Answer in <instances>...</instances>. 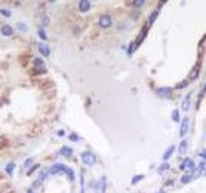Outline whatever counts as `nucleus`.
<instances>
[{
  "label": "nucleus",
  "mask_w": 206,
  "mask_h": 193,
  "mask_svg": "<svg viewBox=\"0 0 206 193\" xmlns=\"http://www.w3.org/2000/svg\"><path fill=\"white\" fill-rule=\"evenodd\" d=\"M82 160L85 165H95L96 163V156L90 152H83L82 153Z\"/></svg>",
  "instance_id": "f257e3e1"
},
{
  "label": "nucleus",
  "mask_w": 206,
  "mask_h": 193,
  "mask_svg": "<svg viewBox=\"0 0 206 193\" xmlns=\"http://www.w3.org/2000/svg\"><path fill=\"white\" fill-rule=\"evenodd\" d=\"M98 24H99L101 28H108V27L111 25V17H110V15H101Z\"/></svg>",
  "instance_id": "f03ea898"
},
{
  "label": "nucleus",
  "mask_w": 206,
  "mask_h": 193,
  "mask_svg": "<svg viewBox=\"0 0 206 193\" xmlns=\"http://www.w3.org/2000/svg\"><path fill=\"white\" fill-rule=\"evenodd\" d=\"M107 178L106 177H101L99 178V181L96 183V186H95V190H96V193H106V187H107Z\"/></svg>",
  "instance_id": "7ed1b4c3"
},
{
  "label": "nucleus",
  "mask_w": 206,
  "mask_h": 193,
  "mask_svg": "<svg viewBox=\"0 0 206 193\" xmlns=\"http://www.w3.org/2000/svg\"><path fill=\"white\" fill-rule=\"evenodd\" d=\"M65 165L64 163H55V165H52L48 171H49V174H52V175H55V174H59V172H64L65 171Z\"/></svg>",
  "instance_id": "20e7f679"
},
{
  "label": "nucleus",
  "mask_w": 206,
  "mask_h": 193,
  "mask_svg": "<svg viewBox=\"0 0 206 193\" xmlns=\"http://www.w3.org/2000/svg\"><path fill=\"white\" fill-rule=\"evenodd\" d=\"M33 64H34V68H36V71H39V73H46L45 61H43L42 58H36Z\"/></svg>",
  "instance_id": "39448f33"
},
{
  "label": "nucleus",
  "mask_w": 206,
  "mask_h": 193,
  "mask_svg": "<svg viewBox=\"0 0 206 193\" xmlns=\"http://www.w3.org/2000/svg\"><path fill=\"white\" fill-rule=\"evenodd\" d=\"M179 168H181V169H185V168H190V171H193V169L196 168V163L193 162V159H184V160L181 162V165H179Z\"/></svg>",
  "instance_id": "423d86ee"
},
{
  "label": "nucleus",
  "mask_w": 206,
  "mask_h": 193,
  "mask_svg": "<svg viewBox=\"0 0 206 193\" xmlns=\"http://www.w3.org/2000/svg\"><path fill=\"white\" fill-rule=\"evenodd\" d=\"M190 103H191V92H188V94L184 96V100H182V106H181L182 112H187V110L190 109Z\"/></svg>",
  "instance_id": "0eeeda50"
},
{
  "label": "nucleus",
  "mask_w": 206,
  "mask_h": 193,
  "mask_svg": "<svg viewBox=\"0 0 206 193\" xmlns=\"http://www.w3.org/2000/svg\"><path fill=\"white\" fill-rule=\"evenodd\" d=\"M190 120H188V118H184L182 119V123H181V128H179V135L181 137H184L185 134H187V131H188V126H190V123H188Z\"/></svg>",
  "instance_id": "6e6552de"
},
{
  "label": "nucleus",
  "mask_w": 206,
  "mask_h": 193,
  "mask_svg": "<svg viewBox=\"0 0 206 193\" xmlns=\"http://www.w3.org/2000/svg\"><path fill=\"white\" fill-rule=\"evenodd\" d=\"M89 9H90V2H87V0H82L79 3V11L80 12H87Z\"/></svg>",
  "instance_id": "1a4fd4ad"
},
{
  "label": "nucleus",
  "mask_w": 206,
  "mask_h": 193,
  "mask_svg": "<svg viewBox=\"0 0 206 193\" xmlns=\"http://www.w3.org/2000/svg\"><path fill=\"white\" fill-rule=\"evenodd\" d=\"M39 51H40V54H42L43 57L51 55V49H49V46L45 45V43H39Z\"/></svg>",
  "instance_id": "9d476101"
},
{
  "label": "nucleus",
  "mask_w": 206,
  "mask_h": 193,
  "mask_svg": "<svg viewBox=\"0 0 206 193\" xmlns=\"http://www.w3.org/2000/svg\"><path fill=\"white\" fill-rule=\"evenodd\" d=\"M171 92H172L171 88H159L157 89V95L159 96H171Z\"/></svg>",
  "instance_id": "9b49d317"
},
{
  "label": "nucleus",
  "mask_w": 206,
  "mask_h": 193,
  "mask_svg": "<svg viewBox=\"0 0 206 193\" xmlns=\"http://www.w3.org/2000/svg\"><path fill=\"white\" fill-rule=\"evenodd\" d=\"M48 174H49V171H48V169H43V171L40 172V175L37 177V180H36L34 186H40V184H42V181H43V180L48 177Z\"/></svg>",
  "instance_id": "f8f14e48"
},
{
  "label": "nucleus",
  "mask_w": 206,
  "mask_h": 193,
  "mask_svg": "<svg viewBox=\"0 0 206 193\" xmlns=\"http://www.w3.org/2000/svg\"><path fill=\"white\" fill-rule=\"evenodd\" d=\"M147 31H148V28H144V30H142V31L140 33V36L137 37V43L134 45V48H137L138 45H141V42H142V39H144V37L147 36Z\"/></svg>",
  "instance_id": "ddd939ff"
},
{
  "label": "nucleus",
  "mask_w": 206,
  "mask_h": 193,
  "mask_svg": "<svg viewBox=\"0 0 206 193\" xmlns=\"http://www.w3.org/2000/svg\"><path fill=\"white\" fill-rule=\"evenodd\" d=\"M59 153H61L62 156H65V157H70V156L73 155V149H71V147H67V146H64V147L59 150Z\"/></svg>",
  "instance_id": "4468645a"
},
{
  "label": "nucleus",
  "mask_w": 206,
  "mask_h": 193,
  "mask_svg": "<svg viewBox=\"0 0 206 193\" xmlns=\"http://www.w3.org/2000/svg\"><path fill=\"white\" fill-rule=\"evenodd\" d=\"M2 34L3 36H12L14 34V28L11 25H3L2 27Z\"/></svg>",
  "instance_id": "2eb2a0df"
},
{
  "label": "nucleus",
  "mask_w": 206,
  "mask_h": 193,
  "mask_svg": "<svg viewBox=\"0 0 206 193\" xmlns=\"http://www.w3.org/2000/svg\"><path fill=\"white\" fill-rule=\"evenodd\" d=\"M199 70H200V64H196V67H194V70H191V73H190L188 79H190V80L196 79V77H197V74H199Z\"/></svg>",
  "instance_id": "dca6fc26"
},
{
  "label": "nucleus",
  "mask_w": 206,
  "mask_h": 193,
  "mask_svg": "<svg viewBox=\"0 0 206 193\" xmlns=\"http://www.w3.org/2000/svg\"><path fill=\"white\" fill-rule=\"evenodd\" d=\"M173 150H175V147H173V146H171V147H169V149H168V150L165 152V155H163V160H165V162H166V160H168V159H169V157L172 156Z\"/></svg>",
  "instance_id": "f3484780"
},
{
  "label": "nucleus",
  "mask_w": 206,
  "mask_h": 193,
  "mask_svg": "<svg viewBox=\"0 0 206 193\" xmlns=\"http://www.w3.org/2000/svg\"><path fill=\"white\" fill-rule=\"evenodd\" d=\"M14 169H15V162H9L6 165V174L8 175H12L14 174Z\"/></svg>",
  "instance_id": "a211bd4d"
},
{
  "label": "nucleus",
  "mask_w": 206,
  "mask_h": 193,
  "mask_svg": "<svg viewBox=\"0 0 206 193\" xmlns=\"http://www.w3.org/2000/svg\"><path fill=\"white\" fill-rule=\"evenodd\" d=\"M64 172L67 174V177H68V180H70V181H74V171H73L71 168H68V166H67Z\"/></svg>",
  "instance_id": "6ab92c4d"
},
{
  "label": "nucleus",
  "mask_w": 206,
  "mask_h": 193,
  "mask_svg": "<svg viewBox=\"0 0 206 193\" xmlns=\"http://www.w3.org/2000/svg\"><path fill=\"white\" fill-rule=\"evenodd\" d=\"M178 150H179V153H181V155H184V153L187 152V141H181V144H179Z\"/></svg>",
  "instance_id": "aec40b11"
},
{
  "label": "nucleus",
  "mask_w": 206,
  "mask_h": 193,
  "mask_svg": "<svg viewBox=\"0 0 206 193\" xmlns=\"http://www.w3.org/2000/svg\"><path fill=\"white\" fill-rule=\"evenodd\" d=\"M166 169H169V165H168V163L165 162L163 165H160V166L157 168V172H159V174H163V172H165Z\"/></svg>",
  "instance_id": "412c9836"
},
{
  "label": "nucleus",
  "mask_w": 206,
  "mask_h": 193,
  "mask_svg": "<svg viewBox=\"0 0 206 193\" xmlns=\"http://www.w3.org/2000/svg\"><path fill=\"white\" fill-rule=\"evenodd\" d=\"M157 14H159V12H157V11H154V12L150 15V18H148V24H150V25H151V24L154 22V20L157 18Z\"/></svg>",
  "instance_id": "4be33fe9"
},
{
  "label": "nucleus",
  "mask_w": 206,
  "mask_h": 193,
  "mask_svg": "<svg viewBox=\"0 0 206 193\" xmlns=\"http://www.w3.org/2000/svg\"><path fill=\"white\" fill-rule=\"evenodd\" d=\"M37 34H39V37H40L42 40H46V33H45L43 28H39V30H37Z\"/></svg>",
  "instance_id": "5701e85b"
},
{
  "label": "nucleus",
  "mask_w": 206,
  "mask_h": 193,
  "mask_svg": "<svg viewBox=\"0 0 206 193\" xmlns=\"http://www.w3.org/2000/svg\"><path fill=\"white\" fill-rule=\"evenodd\" d=\"M191 178H193V174H187V175H184V177L181 178V183H184V184H185V183H188Z\"/></svg>",
  "instance_id": "b1692460"
},
{
  "label": "nucleus",
  "mask_w": 206,
  "mask_h": 193,
  "mask_svg": "<svg viewBox=\"0 0 206 193\" xmlns=\"http://www.w3.org/2000/svg\"><path fill=\"white\" fill-rule=\"evenodd\" d=\"M80 186H82V192L80 193H85V175H83V172L80 174Z\"/></svg>",
  "instance_id": "393cba45"
},
{
  "label": "nucleus",
  "mask_w": 206,
  "mask_h": 193,
  "mask_svg": "<svg viewBox=\"0 0 206 193\" xmlns=\"http://www.w3.org/2000/svg\"><path fill=\"white\" fill-rule=\"evenodd\" d=\"M0 14H2L5 18H9L11 17V11H8V9H0Z\"/></svg>",
  "instance_id": "a878e982"
},
{
  "label": "nucleus",
  "mask_w": 206,
  "mask_h": 193,
  "mask_svg": "<svg viewBox=\"0 0 206 193\" xmlns=\"http://www.w3.org/2000/svg\"><path fill=\"white\" fill-rule=\"evenodd\" d=\"M17 27L20 28V31H27V25H25L24 22H18V24H17Z\"/></svg>",
  "instance_id": "bb28decb"
},
{
  "label": "nucleus",
  "mask_w": 206,
  "mask_h": 193,
  "mask_svg": "<svg viewBox=\"0 0 206 193\" xmlns=\"http://www.w3.org/2000/svg\"><path fill=\"white\" fill-rule=\"evenodd\" d=\"M172 119H173L175 122H179V115H178V110H173V112H172Z\"/></svg>",
  "instance_id": "cd10ccee"
},
{
  "label": "nucleus",
  "mask_w": 206,
  "mask_h": 193,
  "mask_svg": "<svg viewBox=\"0 0 206 193\" xmlns=\"http://www.w3.org/2000/svg\"><path fill=\"white\" fill-rule=\"evenodd\" d=\"M142 178H144V175H137V177H134V178H132V184H137V183L141 181Z\"/></svg>",
  "instance_id": "c85d7f7f"
},
{
  "label": "nucleus",
  "mask_w": 206,
  "mask_h": 193,
  "mask_svg": "<svg viewBox=\"0 0 206 193\" xmlns=\"http://www.w3.org/2000/svg\"><path fill=\"white\" fill-rule=\"evenodd\" d=\"M187 83H188V80H182L181 83H178V85H176V89H182L184 86H187Z\"/></svg>",
  "instance_id": "c756f323"
},
{
  "label": "nucleus",
  "mask_w": 206,
  "mask_h": 193,
  "mask_svg": "<svg viewBox=\"0 0 206 193\" xmlns=\"http://www.w3.org/2000/svg\"><path fill=\"white\" fill-rule=\"evenodd\" d=\"M37 168H39V165H34V166H31V168L28 169V172H27V175H31V174H34Z\"/></svg>",
  "instance_id": "7c9ffc66"
},
{
  "label": "nucleus",
  "mask_w": 206,
  "mask_h": 193,
  "mask_svg": "<svg viewBox=\"0 0 206 193\" xmlns=\"http://www.w3.org/2000/svg\"><path fill=\"white\" fill-rule=\"evenodd\" d=\"M205 168H206V165H205V162L202 160V162H200V165H199V172L202 174V172L205 171Z\"/></svg>",
  "instance_id": "2f4dec72"
},
{
  "label": "nucleus",
  "mask_w": 206,
  "mask_h": 193,
  "mask_svg": "<svg viewBox=\"0 0 206 193\" xmlns=\"http://www.w3.org/2000/svg\"><path fill=\"white\" fill-rule=\"evenodd\" d=\"M132 5L138 8V6H142V5H145V2H144V0H138V2H134Z\"/></svg>",
  "instance_id": "473e14b6"
},
{
  "label": "nucleus",
  "mask_w": 206,
  "mask_h": 193,
  "mask_svg": "<svg viewBox=\"0 0 206 193\" xmlns=\"http://www.w3.org/2000/svg\"><path fill=\"white\" fill-rule=\"evenodd\" d=\"M70 140H71V141H79V135H77V134H71V135H70Z\"/></svg>",
  "instance_id": "72a5a7b5"
},
{
  "label": "nucleus",
  "mask_w": 206,
  "mask_h": 193,
  "mask_svg": "<svg viewBox=\"0 0 206 193\" xmlns=\"http://www.w3.org/2000/svg\"><path fill=\"white\" fill-rule=\"evenodd\" d=\"M31 163H33V159H27V160H25V162H24V166H25V168H27V166H30V165H31Z\"/></svg>",
  "instance_id": "f704fd0d"
},
{
  "label": "nucleus",
  "mask_w": 206,
  "mask_h": 193,
  "mask_svg": "<svg viewBox=\"0 0 206 193\" xmlns=\"http://www.w3.org/2000/svg\"><path fill=\"white\" fill-rule=\"evenodd\" d=\"M58 135H59V137H64L65 132H64V131H58Z\"/></svg>",
  "instance_id": "c9c22d12"
},
{
  "label": "nucleus",
  "mask_w": 206,
  "mask_h": 193,
  "mask_svg": "<svg viewBox=\"0 0 206 193\" xmlns=\"http://www.w3.org/2000/svg\"><path fill=\"white\" fill-rule=\"evenodd\" d=\"M48 22H49V20H48V18H46V17H45V18H43V24H45V25H46V24H48Z\"/></svg>",
  "instance_id": "e433bc0d"
},
{
  "label": "nucleus",
  "mask_w": 206,
  "mask_h": 193,
  "mask_svg": "<svg viewBox=\"0 0 206 193\" xmlns=\"http://www.w3.org/2000/svg\"><path fill=\"white\" fill-rule=\"evenodd\" d=\"M27 193H33V189H27Z\"/></svg>",
  "instance_id": "4c0bfd02"
},
{
  "label": "nucleus",
  "mask_w": 206,
  "mask_h": 193,
  "mask_svg": "<svg viewBox=\"0 0 206 193\" xmlns=\"http://www.w3.org/2000/svg\"><path fill=\"white\" fill-rule=\"evenodd\" d=\"M160 193H163V192H160Z\"/></svg>",
  "instance_id": "58836bf2"
}]
</instances>
